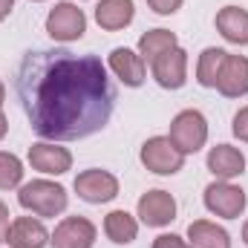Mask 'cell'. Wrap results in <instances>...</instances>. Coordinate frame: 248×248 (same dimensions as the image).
Returning a JSON list of instances; mask_svg holds the SVG:
<instances>
[{
	"label": "cell",
	"instance_id": "obj_3",
	"mask_svg": "<svg viewBox=\"0 0 248 248\" xmlns=\"http://www.w3.org/2000/svg\"><path fill=\"white\" fill-rule=\"evenodd\" d=\"M141 165L150 170V173H159V176H173L185 168V153L176 150V144L168 139V136H153L141 144V153H139Z\"/></svg>",
	"mask_w": 248,
	"mask_h": 248
},
{
	"label": "cell",
	"instance_id": "obj_4",
	"mask_svg": "<svg viewBox=\"0 0 248 248\" xmlns=\"http://www.w3.org/2000/svg\"><path fill=\"white\" fill-rule=\"evenodd\" d=\"M46 32H49V38L58 41V44H72V41L84 38V32H87V15H84L75 3L61 0V3H55V6L49 9V15H46Z\"/></svg>",
	"mask_w": 248,
	"mask_h": 248
},
{
	"label": "cell",
	"instance_id": "obj_7",
	"mask_svg": "<svg viewBox=\"0 0 248 248\" xmlns=\"http://www.w3.org/2000/svg\"><path fill=\"white\" fill-rule=\"evenodd\" d=\"M75 193L90 205H101L119 196V179L110 170H98V168L81 170L75 176Z\"/></svg>",
	"mask_w": 248,
	"mask_h": 248
},
{
	"label": "cell",
	"instance_id": "obj_25",
	"mask_svg": "<svg viewBox=\"0 0 248 248\" xmlns=\"http://www.w3.org/2000/svg\"><path fill=\"white\" fill-rule=\"evenodd\" d=\"M147 6H150L156 15H173V12H179L182 0H147Z\"/></svg>",
	"mask_w": 248,
	"mask_h": 248
},
{
	"label": "cell",
	"instance_id": "obj_1",
	"mask_svg": "<svg viewBox=\"0 0 248 248\" xmlns=\"http://www.w3.org/2000/svg\"><path fill=\"white\" fill-rule=\"evenodd\" d=\"M15 95L32 133L46 141H75L104 130L119 93L98 55L29 49L15 75Z\"/></svg>",
	"mask_w": 248,
	"mask_h": 248
},
{
	"label": "cell",
	"instance_id": "obj_9",
	"mask_svg": "<svg viewBox=\"0 0 248 248\" xmlns=\"http://www.w3.org/2000/svg\"><path fill=\"white\" fill-rule=\"evenodd\" d=\"M139 219L147 228H165L176 219V199L168 190H147L139 199Z\"/></svg>",
	"mask_w": 248,
	"mask_h": 248
},
{
	"label": "cell",
	"instance_id": "obj_22",
	"mask_svg": "<svg viewBox=\"0 0 248 248\" xmlns=\"http://www.w3.org/2000/svg\"><path fill=\"white\" fill-rule=\"evenodd\" d=\"M23 179V162L9 153V150H0V190H12V187L20 185Z\"/></svg>",
	"mask_w": 248,
	"mask_h": 248
},
{
	"label": "cell",
	"instance_id": "obj_30",
	"mask_svg": "<svg viewBox=\"0 0 248 248\" xmlns=\"http://www.w3.org/2000/svg\"><path fill=\"white\" fill-rule=\"evenodd\" d=\"M243 243L248 246V219H246V225H243Z\"/></svg>",
	"mask_w": 248,
	"mask_h": 248
},
{
	"label": "cell",
	"instance_id": "obj_23",
	"mask_svg": "<svg viewBox=\"0 0 248 248\" xmlns=\"http://www.w3.org/2000/svg\"><path fill=\"white\" fill-rule=\"evenodd\" d=\"M231 130H234V136H237L240 141H246V144H248V107H243V110L234 116Z\"/></svg>",
	"mask_w": 248,
	"mask_h": 248
},
{
	"label": "cell",
	"instance_id": "obj_11",
	"mask_svg": "<svg viewBox=\"0 0 248 248\" xmlns=\"http://www.w3.org/2000/svg\"><path fill=\"white\" fill-rule=\"evenodd\" d=\"M150 69H153V78H156L159 87H165V90H182L187 81V52L182 46H176V49L159 55L156 61L150 63Z\"/></svg>",
	"mask_w": 248,
	"mask_h": 248
},
{
	"label": "cell",
	"instance_id": "obj_13",
	"mask_svg": "<svg viewBox=\"0 0 248 248\" xmlns=\"http://www.w3.org/2000/svg\"><path fill=\"white\" fill-rule=\"evenodd\" d=\"M49 237H52V234L44 228L41 219H35V217H17V219H12V225H9L6 243L12 248H46Z\"/></svg>",
	"mask_w": 248,
	"mask_h": 248
},
{
	"label": "cell",
	"instance_id": "obj_29",
	"mask_svg": "<svg viewBox=\"0 0 248 248\" xmlns=\"http://www.w3.org/2000/svg\"><path fill=\"white\" fill-rule=\"evenodd\" d=\"M3 101H6V87H3V81H0V107H3Z\"/></svg>",
	"mask_w": 248,
	"mask_h": 248
},
{
	"label": "cell",
	"instance_id": "obj_24",
	"mask_svg": "<svg viewBox=\"0 0 248 248\" xmlns=\"http://www.w3.org/2000/svg\"><path fill=\"white\" fill-rule=\"evenodd\" d=\"M153 248H190V243L182 240L179 234H162L153 240Z\"/></svg>",
	"mask_w": 248,
	"mask_h": 248
},
{
	"label": "cell",
	"instance_id": "obj_27",
	"mask_svg": "<svg viewBox=\"0 0 248 248\" xmlns=\"http://www.w3.org/2000/svg\"><path fill=\"white\" fill-rule=\"evenodd\" d=\"M12 9H15V0H0V20H6Z\"/></svg>",
	"mask_w": 248,
	"mask_h": 248
},
{
	"label": "cell",
	"instance_id": "obj_26",
	"mask_svg": "<svg viewBox=\"0 0 248 248\" xmlns=\"http://www.w3.org/2000/svg\"><path fill=\"white\" fill-rule=\"evenodd\" d=\"M9 217H12V214H9V208L0 202V243H6V234H9V225H12V222H9Z\"/></svg>",
	"mask_w": 248,
	"mask_h": 248
},
{
	"label": "cell",
	"instance_id": "obj_31",
	"mask_svg": "<svg viewBox=\"0 0 248 248\" xmlns=\"http://www.w3.org/2000/svg\"><path fill=\"white\" fill-rule=\"evenodd\" d=\"M35 3H41V0H35Z\"/></svg>",
	"mask_w": 248,
	"mask_h": 248
},
{
	"label": "cell",
	"instance_id": "obj_2",
	"mask_svg": "<svg viewBox=\"0 0 248 248\" xmlns=\"http://www.w3.org/2000/svg\"><path fill=\"white\" fill-rule=\"evenodd\" d=\"M17 202L20 208L32 211L35 217H58L66 211L69 205V196L63 185L58 182H49V179H35V182H26L17 190Z\"/></svg>",
	"mask_w": 248,
	"mask_h": 248
},
{
	"label": "cell",
	"instance_id": "obj_6",
	"mask_svg": "<svg viewBox=\"0 0 248 248\" xmlns=\"http://www.w3.org/2000/svg\"><path fill=\"white\" fill-rule=\"evenodd\" d=\"M246 202H248L246 190L237 187V185H231V182L217 179V182H211V185L205 187V208H208L214 217L237 219V217H243Z\"/></svg>",
	"mask_w": 248,
	"mask_h": 248
},
{
	"label": "cell",
	"instance_id": "obj_16",
	"mask_svg": "<svg viewBox=\"0 0 248 248\" xmlns=\"http://www.w3.org/2000/svg\"><path fill=\"white\" fill-rule=\"evenodd\" d=\"M217 32L237 46H248V12L240 6H225L217 12Z\"/></svg>",
	"mask_w": 248,
	"mask_h": 248
},
{
	"label": "cell",
	"instance_id": "obj_17",
	"mask_svg": "<svg viewBox=\"0 0 248 248\" xmlns=\"http://www.w3.org/2000/svg\"><path fill=\"white\" fill-rule=\"evenodd\" d=\"M133 15H136L133 0H101L95 6V23L107 32H119L124 26H130Z\"/></svg>",
	"mask_w": 248,
	"mask_h": 248
},
{
	"label": "cell",
	"instance_id": "obj_10",
	"mask_svg": "<svg viewBox=\"0 0 248 248\" xmlns=\"http://www.w3.org/2000/svg\"><path fill=\"white\" fill-rule=\"evenodd\" d=\"M29 165L46 176H61L72 168V153L55 141H35L29 147Z\"/></svg>",
	"mask_w": 248,
	"mask_h": 248
},
{
	"label": "cell",
	"instance_id": "obj_19",
	"mask_svg": "<svg viewBox=\"0 0 248 248\" xmlns=\"http://www.w3.org/2000/svg\"><path fill=\"white\" fill-rule=\"evenodd\" d=\"M176 46H179L176 35L168 32V29H150V32H144L139 38V55H141V61H147V63H153L159 55H165V52H170Z\"/></svg>",
	"mask_w": 248,
	"mask_h": 248
},
{
	"label": "cell",
	"instance_id": "obj_28",
	"mask_svg": "<svg viewBox=\"0 0 248 248\" xmlns=\"http://www.w3.org/2000/svg\"><path fill=\"white\" fill-rule=\"evenodd\" d=\"M6 133H9V122H6V116L0 113V139H3Z\"/></svg>",
	"mask_w": 248,
	"mask_h": 248
},
{
	"label": "cell",
	"instance_id": "obj_18",
	"mask_svg": "<svg viewBox=\"0 0 248 248\" xmlns=\"http://www.w3.org/2000/svg\"><path fill=\"white\" fill-rule=\"evenodd\" d=\"M187 243H190V248H231V237L217 222L196 219L187 225Z\"/></svg>",
	"mask_w": 248,
	"mask_h": 248
},
{
	"label": "cell",
	"instance_id": "obj_20",
	"mask_svg": "<svg viewBox=\"0 0 248 248\" xmlns=\"http://www.w3.org/2000/svg\"><path fill=\"white\" fill-rule=\"evenodd\" d=\"M104 234H107L113 243L127 246V243L136 240L139 222H136V217H130L127 211H110V214L104 217Z\"/></svg>",
	"mask_w": 248,
	"mask_h": 248
},
{
	"label": "cell",
	"instance_id": "obj_21",
	"mask_svg": "<svg viewBox=\"0 0 248 248\" xmlns=\"http://www.w3.org/2000/svg\"><path fill=\"white\" fill-rule=\"evenodd\" d=\"M225 55H228V52L219 49V46L202 49V55H199V61H196V81H199L202 87H214V90H217V78H219V72H222Z\"/></svg>",
	"mask_w": 248,
	"mask_h": 248
},
{
	"label": "cell",
	"instance_id": "obj_8",
	"mask_svg": "<svg viewBox=\"0 0 248 248\" xmlns=\"http://www.w3.org/2000/svg\"><path fill=\"white\" fill-rule=\"evenodd\" d=\"M95 225L87 217H66L55 225L49 243L55 248H93L95 246Z\"/></svg>",
	"mask_w": 248,
	"mask_h": 248
},
{
	"label": "cell",
	"instance_id": "obj_5",
	"mask_svg": "<svg viewBox=\"0 0 248 248\" xmlns=\"http://www.w3.org/2000/svg\"><path fill=\"white\" fill-rule=\"evenodd\" d=\"M168 139H170V141L176 144V150L185 153V156L202 150L205 141H208V122H205V116H202L199 110H182V113L170 122Z\"/></svg>",
	"mask_w": 248,
	"mask_h": 248
},
{
	"label": "cell",
	"instance_id": "obj_15",
	"mask_svg": "<svg viewBox=\"0 0 248 248\" xmlns=\"http://www.w3.org/2000/svg\"><path fill=\"white\" fill-rule=\"evenodd\" d=\"M110 69L116 72V78L124 87H141L147 78V66L141 61V55L127 49V46H116L110 52Z\"/></svg>",
	"mask_w": 248,
	"mask_h": 248
},
{
	"label": "cell",
	"instance_id": "obj_12",
	"mask_svg": "<svg viewBox=\"0 0 248 248\" xmlns=\"http://www.w3.org/2000/svg\"><path fill=\"white\" fill-rule=\"evenodd\" d=\"M217 90L225 98H243L248 95V58L246 55H225L222 72L217 78Z\"/></svg>",
	"mask_w": 248,
	"mask_h": 248
},
{
	"label": "cell",
	"instance_id": "obj_14",
	"mask_svg": "<svg viewBox=\"0 0 248 248\" xmlns=\"http://www.w3.org/2000/svg\"><path fill=\"white\" fill-rule=\"evenodd\" d=\"M205 165H208V170H211L217 179L231 182L234 176H240V173L246 170V156H243V150H237V147H231V144H217V147L208 150Z\"/></svg>",
	"mask_w": 248,
	"mask_h": 248
}]
</instances>
